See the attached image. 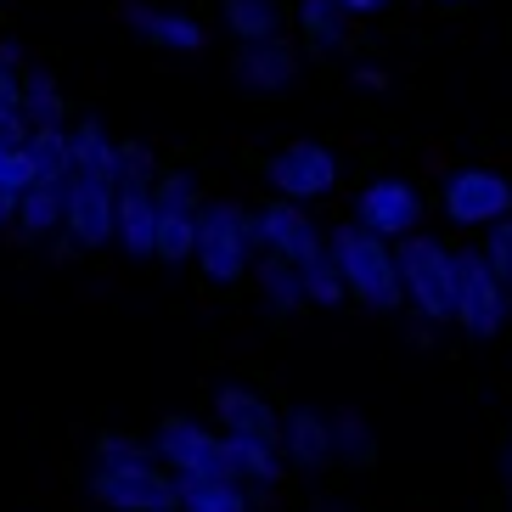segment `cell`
Wrapping results in <instances>:
<instances>
[{
    "mask_svg": "<svg viewBox=\"0 0 512 512\" xmlns=\"http://www.w3.org/2000/svg\"><path fill=\"white\" fill-rule=\"evenodd\" d=\"M439 209L456 231H484L512 214V181L490 164H462L445 175V192H439Z\"/></svg>",
    "mask_w": 512,
    "mask_h": 512,
    "instance_id": "ba28073f",
    "label": "cell"
},
{
    "mask_svg": "<svg viewBox=\"0 0 512 512\" xmlns=\"http://www.w3.org/2000/svg\"><path fill=\"white\" fill-rule=\"evenodd\" d=\"M327 428H332V467H372L377 462V439L355 406L327 411Z\"/></svg>",
    "mask_w": 512,
    "mask_h": 512,
    "instance_id": "44dd1931",
    "label": "cell"
},
{
    "mask_svg": "<svg viewBox=\"0 0 512 512\" xmlns=\"http://www.w3.org/2000/svg\"><path fill=\"white\" fill-rule=\"evenodd\" d=\"M181 484V507L175 512H248V484L237 479H175Z\"/></svg>",
    "mask_w": 512,
    "mask_h": 512,
    "instance_id": "cb8c5ba5",
    "label": "cell"
},
{
    "mask_svg": "<svg viewBox=\"0 0 512 512\" xmlns=\"http://www.w3.org/2000/svg\"><path fill=\"white\" fill-rule=\"evenodd\" d=\"M62 237L85 254L113 242V181L68 169V181H62Z\"/></svg>",
    "mask_w": 512,
    "mask_h": 512,
    "instance_id": "30bf717a",
    "label": "cell"
},
{
    "mask_svg": "<svg viewBox=\"0 0 512 512\" xmlns=\"http://www.w3.org/2000/svg\"><path fill=\"white\" fill-rule=\"evenodd\" d=\"M507 231H512V214H507Z\"/></svg>",
    "mask_w": 512,
    "mask_h": 512,
    "instance_id": "d6a6232c",
    "label": "cell"
},
{
    "mask_svg": "<svg viewBox=\"0 0 512 512\" xmlns=\"http://www.w3.org/2000/svg\"><path fill=\"white\" fill-rule=\"evenodd\" d=\"M91 501L102 512H175L181 507V484L158 456H136V462H96L91 473Z\"/></svg>",
    "mask_w": 512,
    "mask_h": 512,
    "instance_id": "277c9868",
    "label": "cell"
},
{
    "mask_svg": "<svg viewBox=\"0 0 512 512\" xmlns=\"http://www.w3.org/2000/svg\"><path fill=\"white\" fill-rule=\"evenodd\" d=\"M192 259L209 287H237L254 271L259 259V220L254 209H242L231 197H203L197 209V237H192Z\"/></svg>",
    "mask_w": 512,
    "mask_h": 512,
    "instance_id": "7a4b0ae2",
    "label": "cell"
},
{
    "mask_svg": "<svg viewBox=\"0 0 512 512\" xmlns=\"http://www.w3.org/2000/svg\"><path fill=\"white\" fill-rule=\"evenodd\" d=\"M197 209L203 192L186 169H158L152 175V259L158 265H186L197 237Z\"/></svg>",
    "mask_w": 512,
    "mask_h": 512,
    "instance_id": "5b68a950",
    "label": "cell"
},
{
    "mask_svg": "<svg viewBox=\"0 0 512 512\" xmlns=\"http://www.w3.org/2000/svg\"><path fill=\"white\" fill-rule=\"evenodd\" d=\"M12 231L23 242H46L62 231V186L57 181H29L23 197H17L12 209Z\"/></svg>",
    "mask_w": 512,
    "mask_h": 512,
    "instance_id": "ac0fdd59",
    "label": "cell"
},
{
    "mask_svg": "<svg viewBox=\"0 0 512 512\" xmlns=\"http://www.w3.org/2000/svg\"><path fill=\"white\" fill-rule=\"evenodd\" d=\"M119 23H130V29L147 40V46L175 51V57H203V51H209V29H203L192 12H164V6L124 0V6H119Z\"/></svg>",
    "mask_w": 512,
    "mask_h": 512,
    "instance_id": "5bb4252c",
    "label": "cell"
},
{
    "mask_svg": "<svg viewBox=\"0 0 512 512\" xmlns=\"http://www.w3.org/2000/svg\"><path fill=\"white\" fill-rule=\"evenodd\" d=\"M214 417H220V434L265 439V445L282 439V417H276V406L259 389H248V383H220V389H214Z\"/></svg>",
    "mask_w": 512,
    "mask_h": 512,
    "instance_id": "2e32d148",
    "label": "cell"
},
{
    "mask_svg": "<svg viewBox=\"0 0 512 512\" xmlns=\"http://www.w3.org/2000/svg\"><path fill=\"white\" fill-rule=\"evenodd\" d=\"M23 152H29L34 181H68V124H29Z\"/></svg>",
    "mask_w": 512,
    "mask_h": 512,
    "instance_id": "7402d4cb",
    "label": "cell"
},
{
    "mask_svg": "<svg viewBox=\"0 0 512 512\" xmlns=\"http://www.w3.org/2000/svg\"><path fill=\"white\" fill-rule=\"evenodd\" d=\"M501 490H507V507H512V428L501 439Z\"/></svg>",
    "mask_w": 512,
    "mask_h": 512,
    "instance_id": "f1b7e54d",
    "label": "cell"
},
{
    "mask_svg": "<svg viewBox=\"0 0 512 512\" xmlns=\"http://www.w3.org/2000/svg\"><path fill=\"white\" fill-rule=\"evenodd\" d=\"M479 254H484V265L496 271V282L512 293V231H507V220H496V226H484Z\"/></svg>",
    "mask_w": 512,
    "mask_h": 512,
    "instance_id": "484cf974",
    "label": "cell"
},
{
    "mask_svg": "<svg viewBox=\"0 0 512 512\" xmlns=\"http://www.w3.org/2000/svg\"><path fill=\"white\" fill-rule=\"evenodd\" d=\"M276 451H282V467H293V473H327V467H332L327 411L293 406L282 417V439H276Z\"/></svg>",
    "mask_w": 512,
    "mask_h": 512,
    "instance_id": "9a60e30c",
    "label": "cell"
},
{
    "mask_svg": "<svg viewBox=\"0 0 512 512\" xmlns=\"http://www.w3.org/2000/svg\"><path fill=\"white\" fill-rule=\"evenodd\" d=\"M259 282V299H265V310H271L276 321H293L299 310H310V299H304V276L293 259L271 254V248H259L254 271H248Z\"/></svg>",
    "mask_w": 512,
    "mask_h": 512,
    "instance_id": "e0dca14e",
    "label": "cell"
},
{
    "mask_svg": "<svg viewBox=\"0 0 512 512\" xmlns=\"http://www.w3.org/2000/svg\"><path fill=\"white\" fill-rule=\"evenodd\" d=\"M355 85H361V91H383V85H389V74H383V68H361V74H355Z\"/></svg>",
    "mask_w": 512,
    "mask_h": 512,
    "instance_id": "f546056e",
    "label": "cell"
},
{
    "mask_svg": "<svg viewBox=\"0 0 512 512\" xmlns=\"http://www.w3.org/2000/svg\"><path fill=\"white\" fill-rule=\"evenodd\" d=\"M434 6H439V12H462L467 0H434Z\"/></svg>",
    "mask_w": 512,
    "mask_h": 512,
    "instance_id": "4dcf8cb0",
    "label": "cell"
},
{
    "mask_svg": "<svg viewBox=\"0 0 512 512\" xmlns=\"http://www.w3.org/2000/svg\"><path fill=\"white\" fill-rule=\"evenodd\" d=\"M327 254L338 265V282H344L349 304H361L372 316H400L406 310V287H400V265H394L389 237L344 220V226L327 231Z\"/></svg>",
    "mask_w": 512,
    "mask_h": 512,
    "instance_id": "6da1fadb",
    "label": "cell"
},
{
    "mask_svg": "<svg viewBox=\"0 0 512 512\" xmlns=\"http://www.w3.org/2000/svg\"><path fill=\"white\" fill-rule=\"evenodd\" d=\"M394 265H400V287H406L411 316L428 327H451L456 316V248L428 231H406L394 242Z\"/></svg>",
    "mask_w": 512,
    "mask_h": 512,
    "instance_id": "3957f363",
    "label": "cell"
},
{
    "mask_svg": "<svg viewBox=\"0 0 512 512\" xmlns=\"http://www.w3.org/2000/svg\"><path fill=\"white\" fill-rule=\"evenodd\" d=\"M316 512H338V507H316Z\"/></svg>",
    "mask_w": 512,
    "mask_h": 512,
    "instance_id": "1f68e13d",
    "label": "cell"
},
{
    "mask_svg": "<svg viewBox=\"0 0 512 512\" xmlns=\"http://www.w3.org/2000/svg\"><path fill=\"white\" fill-rule=\"evenodd\" d=\"M68 169L74 175H96V181H119V141L107 136L96 119L68 130Z\"/></svg>",
    "mask_w": 512,
    "mask_h": 512,
    "instance_id": "ffe728a7",
    "label": "cell"
},
{
    "mask_svg": "<svg viewBox=\"0 0 512 512\" xmlns=\"http://www.w3.org/2000/svg\"><path fill=\"white\" fill-rule=\"evenodd\" d=\"M422 214H428L422 192H417L411 181H400V175L366 181L361 192H355V226L377 231V237H389V242H400L406 231H417Z\"/></svg>",
    "mask_w": 512,
    "mask_h": 512,
    "instance_id": "8fae6325",
    "label": "cell"
},
{
    "mask_svg": "<svg viewBox=\"0 0 512 512\" xmlns=\"http://www.w3.org/2000/svg\"><path fill=\"white\" fill-rule=\"evenodd\" d=\"M91 451H96V462H136V456H152V445L136 434H119V428H102Z\"/></svg>",
    "mask_w": 512,
    "mask_h": 512,
    "instance_id": "4316f807",
    "label": "cell"
},
{
    "mask_svg": "<svg viewBox=\"0 0 512 512\" xmlns=\"http://www.w3.org/2000/svg\"><path fill=\"white\" fill-rule=\"evenodd\" d=\"M152 456H158L175 479H237L226 434H220V428H203L197 417H164L158 422Z\"/></svg>",
    "mask_w": 512,
    "mask_h": 512,
    "instance_id": "8992f818",
    "label": "cell"
},
{
    "mask_svg": "<svg viewBox=\"0 0 512 512\" xmlns=\"http://www.w3.org/2000/svg\"><path fill=\"white\" fill-rule=\"evenodd\" d=\"M507 310H512V293L496 282V271L484 265V254L479 248H456V316H451V327H462L467 338L490 344L507 327Z\"/></svg>",
    "mask_w": 512,
    "mask_h": 512,
    "instance_id": "52a82bcc",
    "label": "cell"
},
{
    "mask_svg": "<svg viewBox=\"0 0 512 512\" xmlns=\"http://www.w3.org/2000/svg\"><path fill=\"white\" fill-rule=\"evenodd\" d=\"M332 6L344 17H377V12H389L394 0H332Z\"/></svg>",
    "mask_w": 512,
    "mask_h": 512,
    "instance_id": "83f0119b",
    "label": "cell"
},
{
    "mask_svg": "<svg viewBox=\"0 0 512 512\" xmlns=\"http://www.w3.org/2000/svg\"><path fill=\"white\" fill-rule=\"evenodd\" d=\"M23 119L29 124H68V102H62L57 79L51 74H23Z\"/></svg>",
    "mask_w": 512,
    "mask_h": 512,
    "instance_id": "d4e9b609",
    "label": "cell"
},
{
    "mask_svg": "<svg viewBox=\"0 0 512 512\" xmlns=\"http://www.w3.org/2000/svg\"><path fill=\"white\" fill-rule=\"evenodd\" d=\"M231 74L242 79V91H254V96H287L299 85V46L282 40V34L242 40L237 57H231Z\"/></svg>",
    "mask_w": 512,
    "mask_h": 512,
    "instance_id": "4fadbf2b",
    "label": "cell"
},
{
    "mask_svg": "<svg viewBox=\"0 0 512 512\" xmlns=\"http://www.w3.org/2000/svg\"><path fill=\"white\" fill-rule=\"evenodd\" d=\"M299 40H304V57L332 62L349 51V34H344V12L332 0H299Z\"/></svg>",
    "mask_w": 512,
    "mask_h": 512,
    "instance_id": "d6986e66",
    "label": "cell"
},
{
    "mask_svg": "<svg viewBox=\"0 0 512 512\" xmlns=\"http://www.w3.org/2000/svg\"><path fill=\"white\" fill-rule=\"evenodd\" d=\"M344 164H338V152L321 147V141H287L276 158H265V181L276 186V197L287 203H316L338 186Z\"/></svg>",
    "mask_w": 512,
    "mask_h": 512,
    "instance_id": "9c48e42d",
    "label": "cell"
},
{
    "mask_svg": "<svg viewBox=\"0 0 512 512\" xmlns=\"http://www.w3.org/2000/svg\"><path fill=\"white\" fill-rule=\"evenodd\" d=\"M220 17H226L231 40H265V34H282L287 12L282 0H220Z\"/></svg>",
    "mask_w": 512,
    "mask_h": 512,
    "instance_id": "603a6c76",
    "label": "cell"
},
{
    "mask_svg": "<svg viewBox=\"0 0 512 512\" xmlns=\"http://www.w3.org/2000/svg\"><path fill=\"white\" fill-rule=\"evenodd\" d=\"M259 220V248H271V254L293 259V265H316V259H327V237H321V226L304 214V203H287V197H271L265 209H254Z\"/></svg>",
    "mask_w": 512,
    "mask_h": 512,
    "instance_id": "7c38bea8",
    "label": "cell"
}]
</instances>
